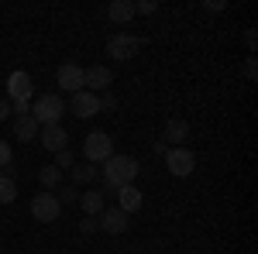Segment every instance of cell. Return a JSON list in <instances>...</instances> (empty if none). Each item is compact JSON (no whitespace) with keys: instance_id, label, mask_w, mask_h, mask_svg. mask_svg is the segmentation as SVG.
Returning <instances> with one entry per match:
<instances>
[{"instance_id":"obj_24","label":"cell","mask_w":258,"mask_h":254,"mask_svg":"<svg viewBox=\"0 0 258 254\" xmlns=\"http://www.w3.org/2000/svg\"><path fill=\"white\" fill-rule=\"evenodd\" d=\"M11 114H14V117L31 114V100H14V103H11Z\"/></svg>"},{"instance_id":"obj_8","label":"cell","mask_w":258,"mask_h":254,"mask_svg":"<svg viewBox=\"0 0 258 254\" xmlns=\"http://www.w3.org/2000/svg\"><path fill=\"white\" fill-rule=\"evenodd\" d=\"M55 82H59V90H66V93H80L83 90V65L62 62L59 72H55Z\"/></svg>"},{"instance_id":"obj_12","label":"cell","mask_w":258,"mask_h":254,"mask_svg":"<svg viewBox=\"0 0 258 254\" xmlns=\"http://www.w3.org/2000/svg\"><path fill=\"white\" fill-rule=\"evenodd\" d=\"M73 114L76 117H93V114H100V97L97 93H90V90H80V93H73Z\"/></svg>"},{"instance_id":"obj_6","label":"cell","mask_w":258,"mask_h":254,"mask_svg":"<svg viewBox=\"0 0 258 254\" xmlns=\"http://www.w3.org/2000/svg\"><path fill=\"white\" fill-rule=\"evenodd\" d=\"M110 82H114V72L107 69V65H90V69H83V90H90V93H107L110 90Z\"/></svg>"},{"instance_id":"obj_3","label":"cell","mask_w":258,"mask_h":254,"mask_svg":"<svg viewBox=\"0 0 258 254\" xmlns=\"http://www.w3.org/2000/svg\"><path fill=\"white\" fill-rule=\"evenodd\" d=\"M83 155H86L90 165H103L107 158L114 155V137L103 134V131H90L86 141H83Z\"/></svg>"},{"instance_id":"obj_21","label":"cell","mask_w":258,"mask_h":254,"mask_svg":"<svg viewBox=\"0 0 258 254\" xmlns=\"http://www.w3.org/2000/svg\"><path fill=\"white\" fill-rule=\"evenodd\" d=\"M73 165H76V158H73V151H69V148H66V151H59V155H55V168H59V172H69V168H73Z\"/></svg>"},{"instance_id":"obj_11","label":"cell","mask_w":258,"mask_h":254,"mask_svg":"<svg viewBox=\"0 0 258 254\" xmlns=\"http://www.w3.org/2000/svg\"><path fill=\"white\" fill-rule=\"evenodd\" d=\"M97 227L103 230V234L117 237V234H124V230H127V213H120L117 206H114V210H103V213H100V220H97Z\"/></svg>"},{"instance_id":"obj_23","label":"cell","mask_w":258,"mask_h":254,"mask_svg":"<svg viewBox=\"0 0 258 254\" xmlns=\"http://www.w3.org/2000/svg\"><path fill=\"white\" fill-rule=\"evenodd\" d=\"M11 158H14L11 144H7V141H0V172H4V168H11Z\"/></svg>"},{"instance_id":"obj_9","label":"cell","mask_w":258,"mask_h":254,"mask_svg":"<svg viewBox=\"0 0 258 254\" xmlns=\"http://www.w3.org/2000/svg\"><path fill=\"white\" fill-rule=\"evenodd\" d=\"M38 141L45 144V151H52V155H59L69 148V134H66V127L62 124H52V127H41L38 131Z\"/></svg>"},{"instance_id":"obj_5","label":"cell","mask_w":258,"mask_h":254,"mask_svg":"<svg viewBox=\"0 0 258 254\" xmlns=\"http://www.w3.org/2000/svg\"><path fill=\"white\" fill-rule=\"evenodd\" d=\"M165 165H169L172 176L186 179V176H193V168H197V155L189 148H169L165 151Z\"/></svg>"},{"instance_id":"obj_22","label":"cell","mask_w":258,"mask_h":254,"mask_svg":"<svg viewBox=\"0 0 258 254\" xmlns=\"http://www.w3.org/2000/svg\"><path fill=\"white\" fill-rule=\"evenodd\" d=\"M55 199L66 206V203H76L80 196H76V189H73V186H59V196H55Z\"/></svg>"},{"instance_id":"obj_20","label":"cell","mask_w":258,"mask_h":254,"mask_svg":"<svg viewBox=\"0 0 258 254\" xmlns=\"http://www.w3.org/2000/svg\"><path fill=\"white\" fill-rule=\"evenodd\" d=\"M69 172H73V182H80V186H86V182H93V179H97V172H100V168L86 161V165H73Z\"/></svg>"},{"instance_id":"obj_15","label":"cell","mask_w":258,"mask_h":254,"mask_svg":"<svg viewBox=\"0 0 258 254\" xmlns=\"http://www.w3.org/2000/svg\"><path fill=\"white\" fill-rule=\"evenodd\" d=\"M38 120L31 117V114H24V117H14V137H18L21 144H28V141H38Z\"/></svg>"},{"instance_id":"obj_13","label":"cell","mask_w":258,"mask_h":254,"mask_svg":"<svg viewBox=\"0 0 258 254\" xmlns=\"http://www.w3.org/2000/svg\"><path fill=\"white\" fill-rule=\"evenodd\" d=\"M186 137H189V124L179 120V117H172L165 124V131H162V141H165L169 148H186Z\"/></svg>"},{"instance_id":"obj_28","label":"cell","mask_w":258,"mask_h":254,"mask_svg":"<svg viewBox=\"0 0 258 254\" xmlns=\"http://www.w3.org/2000/svg\"><path fill=\"white\" fill-rule=\"evenodd\" d=\"M80 230H83V234H93V230H97V220H93V216H86V220L80 223Z\"/></svg>"},{"instance_id":"obj_7","label":"cell","mask_w":258,"mask_h":254,"mask_svg":"<svg viewBox=\"0 0 258 254\" xmlns=\"http://www.w3.org/2000/svg\"><path fill=\"white\" fill-rule=\"evenodd\" d=\"M138 48H141V38L127 35V31H120V35H114V38L107 41V55H110V59H117V62H127Z\"/></svg>"},{"instance_id":"obj_1","label":"cell","mask_w":258,"mask_h":254,"mask_svg":"<svg viewBox=\"0 0 258 254\" xmlns=\"http://www.w3.org/2000/svg\"><path fill=\"white\" fill-rule=\"evenodd\" d=\"M138 172H141V165L131 155H110L103 161V189L107 193H117L120 186H135Z\"/></svg>"},{"instance_id":"obj_27","label":"cell","mask_w":258,"mask_h":254,"mask_svg":"<svg viewBox=\"0 0 258 254\" xmlns=\"http://www.w3.org/2000/svg\"><path fill=\"white\" fill-rule=\"evenodd\" d=\"M114 107H117V100L110 93H100V110H114Z\"/></svg>"},{"instance_id":"obj_29","label":"cell","mask_w":258,"mask_h":254,"mask_svg":"<svg viewBox=\"0 0 258 254\" xmlns=\"http://www.w3.org/2000/svg\"><path fill=\"white\" fill-rule=\"evenodd\" d=\"M152 151H155V155H162V158H165V151H169V144H165V141H162V137H159V141L152 144Z\"/></svg>"},{"instance_id":"obj_2","label":"cell","mask_w":258,"mask_h":254,"mask_svg":"<svg viewBox=\"0 0 258 254\" xmlns=\"http://www.w3.org/2000/svg\"><path fill=\"white\" fill-rule=\"evenodd\" d=\"M31 117L38 120V127H52L66 117V103L59 93H45V97L31 100Z\"/></svg>"},{"instance_id":"obj_18","label":"cell","mask_w":258,"mask_h":254,"mask_svg":"<svg viewBox=\"0 0 258 254\" xmlns=\"http://www.w3.org/2000/svg\"><path fill=\"white\" fill-rule=\"evenodd\" d=\"M62 176H66V172H59L55 165H41V168H38V182H41V189H45V193L59 189V186H62Z\"/></svg>"},{"instance_id":"obj_30","label":"cell","mask_w":258,"mask_h":254,"mask_svg":"<svg viewBox=\"0 0 258 254\" xmlns=\"http://www.w3.org/2000/svg\"><path fill=\"white\" fill-rule=\"evenodd\" d=\"M11 117V100H0V120Z\"/></svg>"},{"instance_id":"obj_26","label":"cell","mask_w":258,"mask_h":254,"mask_svg":"<svg viewBox=\"0 0 258 254\" xmlns=\"http://www.w3.org/2000/svg\"><path fill=\"white\" fill-rule=\"evenodd\" d=\"M255 76H258V62H255V55H251V59L244 62V79H251V82H255Z\"/></svg>"},{"instance_id":"obj_19","label":"cell","mask_w":258,"mask_h":254,"mask_svg":"<svg viewBox=\"0 0 258 254\" xmlns=\"http://www.w3.org/2000/svg\"><path fill=\"white\" fill-rule=\"evenodd\" d=\"M18 199V182L11 179V168L0 172V203H14Z\"/></svg>"},{"instance_id":"obj_25","label":"cell","mask_w":258,"mask_h":254,"mask_svg":"<svg viewBox=\"0 0 258 254\" xmlns=\"http://www.w3.org/2000/svg\"><path fill=\"white\" fill-rule=\"evenodd\" d=\"M155 11H159L155 0H141V4H135V14H155Z\"/></svg>"},{"instance_id":"obj_32","label":"cell","mask_w":258,"mask_h":254,"mask_svg":"<svg viewBox=\"0 0 258 254\" xmlns=\"http://www.w3.org/2000/svg\"><path fill=\"white\" fill-rule=\"evenodd\" d=\"M255 41H258V35H255V31H248V35H244V45H248L251 52H255Z\"/></svg>"},{"instance_id":"obj_16","label":"cell","mask_w":258,"mask_h":254,"mask_svg":"<svg viewBox=\"0 0 258 254\" xmlns=\"http://www.w3.org/2000/svg\"><path fill=\"white\" fill-rule=\"evenodd\" d=\"M107 18L114 21V24H131L135 21V0H114L107 7Z\"/></svg>"},{"instance_id":"obj_31","label":"cell","mask_w":258,"mask_h":254,"mask_svg":"<svg viewBox=\"0 0 258 254\" xmlns=\"http://www.w3.org/2000/svg\"><path fill=\"white\" fill-rule=\"evenodd\" d=\"M203 11H210V14H217V11H224V4H220V0H214V4L207 0V4H203Z\"/></svg>"},{"instance_id":"obj_4","label":"cell","mask_w":258,"mask_h":254,"mask_svg":"<svg viewBox=\"0 0 258 254\" xmlns=\"http://www.w3.org/2000/svg\"><path fill=\"white\" fill-rule=\"evenodd\" d=\"M62 213V203L55 199V193H38L31 199V216L41 220V223H55Z\"/></svg>"},{"instance_id":"obj_17","label":"cell","mask_w":258,"mask_h":254,"mask_svg":"<svg viewBox=\"0 0 258 254\" xmlns=\"http://www.w3.org/2000/svg\"><path fill=\"white\" fill-rule=\"evenodd\" d=\"M80 206H83V213H86V216L103 213V193H100V189H86V193L80 196Z\"/></svg>"},{"instance_id":"obj_14","label":"cell","mask_w":258,"mask_h":254,"mask_svg":"<svg viewBox=\"0 0 258 254\" xmlns=\"http://www.w3.org/2000/svg\"><path fill=\"white\" fill-rule=\"evenodd\" d=\"M141 203H145V199H141L138 186H120V189H117V210H120V213H127V216L138 213Z\"/></svg>"},{"instance_id":"obj_10","label":"cell","mask_w":258,"mask_h":254,"mask_svg":"<svg viewBox=\"0 0 258 254\" xmlns=\"http://www.w3.org/2000/svg\"><path fill=\"white\" fill-rule=\"evenodd\" d=\"M31 93H35V82H31V76L24 69L7 76V97H11V103L14 100H31Z\"/></svg>"}]
</instances>
